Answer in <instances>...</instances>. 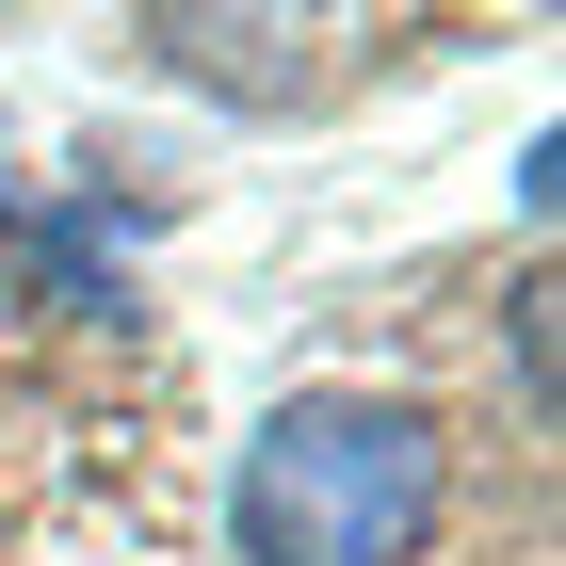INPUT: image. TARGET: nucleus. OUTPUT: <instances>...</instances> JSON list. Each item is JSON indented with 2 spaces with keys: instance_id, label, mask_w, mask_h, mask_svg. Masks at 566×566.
I'll list each match as a JSON object with an SVG mask.
<instances>
[{
  "instance_id": "nucleus-2",
  "label": "nucleus",
  "mask_w": 566,
  "mask_h": 566,
  "mask_svg": "<svg viewBox=\"0 0 566 566\" xmlns=\"http://www.w3.org/2000/svg\"><path fill=\"white\" fill-rule=\"evenodd\" d=\"M17 307H33V292H17V227H0V324H17Z\"/></svg>"
},
{
  "instance_id": "nucleus-1",
  "label": "nucleus",
  "mask_w": 566,
  "mask_h": 566,
  "mask_svg": "<svg viewBox=\"0 0 566 566\" xmlns=\"http://www.w3.org/2000/svg\"><path fill=\"white\" fill-rule=\"evenodd\" d=\"M243 566H405L437 534V421L373 389H307L243 437Z\"/></svg>"
}]
</instances>
